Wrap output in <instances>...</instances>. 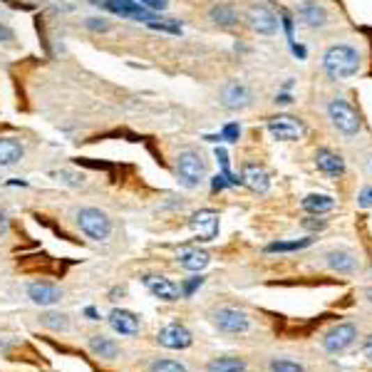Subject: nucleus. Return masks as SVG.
<instances>
[{"mask_svg": "<svg viewBox=\"0 0 372 372\" xmlns=\"http://www.w3.org/2000/svg\"><path fill=\"white\" fill-rule=\"evenodd\" d=\"M360 62H362V57L355 47L340 42V45H330L325 50V55H323V70L333 79H345V77L357 75Z\"/></svg>", "mask_w": 372, "mask_h": 372, "instance_id": "f257e3e1", "label": "nucleus"}, {"mask_svg": "<svg viewBox=\"0 0 372 372\" xmlns=\"http://www.w3.org/2000/svg\"><path fill=\"white\" fill-rule=\"evenodd\" d=\"M327 117L333 122V127L345 137H355L362 130V119L357 114V109L350 104L343 97H335L330 104H327Z\"/></svg>", "mask_w": 372, "mask_h": 372, "instance_id": "f03ea898", "label": "nucleus"}, {"mask_svg": "<svg viewBox=\"0 0 372 372\" xmlns=\"http://www.w3.org/2000/svg\"><path fill=\"white\" fill-rule=\"evenodd\" d=\"M77 226L79 231L92 241H107L112 236V219L95 206H85V209L77 211Z\"/></svg>", "mask_w": 372, "mask_h": 372, "instance_id": "7ed1b4c3", "label": "nucleus"}, {"mask_svg": "<svg viewBox=\"0 0 372 372\" xmlns=\"http://www.w3.org/2000/svg\"><path fill=\"white\" fill-rule=\"evenodd\" d=\"M176 174H179L181 184L194 189L206 179V159L194 149H184L176 157Z\"/></svg>", "mask_w": 372, "mask_h": 372, "instance_id": "20e7f679", "label": "nucleus"}, {"mask_svg": "<svg viewBox=\"0 0 372 372\" xmlns=\"http://www.w3.org/2000/svg\"><path fill=\"white\" fill-rule=\"evenodd\" d=\"M360 330H357L355 323H338L323 335V350H325L327 355H340L350 345L355 343Z\"/></svg>", "mask_w": 372, "mask_h": 372, "instance_id": "39448f33", "label": "nucleus"}, {"mask_svg": "<svg viewBox=\"0 0 372 372\" xmlns=\"http://www.w3.org/2000/svg\"><path fill=\"white\" fill-rule=\"evenodd\" d=\"M211 323L226 335H241L251 327V318L246 316V310L228 308V305L214 310V313H211Z\"/></svg>", "mask_w": 372, "mask_h": 372, "instance_id": "423d86ee", "label": "nucleus"}, {"mask_svg": "<svg viewBox=\"0 0 372 372\" xmlns=\"http://www.w3.org/2000/svg\"><path fill=\"white\" fill-rule=\"evenodd\" d=\"M97 6H102L104 10L114 13L119 17H130V20H137V23H154L157 15L152 10H147L144 6H139L137 0H92Z\"/></svg>", "mask_w": 372, "mask_h": 372, "instance_id": "0eeeda50", "label": "nucleus"}, {"mask_svg": "<svg viewBox=\"0 0 372 372\" xmlns=\"http://www.w3.org/2000/svg\"><path fill=\"white\" fill-rule=\"evenodd\" d=\"M157 343L162 345V348H169V350H186L194 345V335H192V330H186V327L179 325V323H171V325L159 330Z\"/></svg>", "mask_w": 372, "mask_h": 372, "instance_id": "6e6552de", "label": "nucleus"}, {"mask_svg": "<svg viewBox=\"0 0 372 372\" xmlns=\"http://www.w3.org/2000/svg\"><path fill=\"white\" fill-rule=\"evenodd\" d=\"M246 20H248V25H251V30L258 35H273L278 30L276 13L265 6H251L246 10Z\"/></svg>", "mask_w": 372, "mask_h": 372, "instance_id": "1a4fd4ad", "label": "nucleus"}, {"mask_svg": "<svg viewBox=\"0 0 372 372\" xmlns=\"http://www.w3.org/2000/svg\"><path fill=\"white\" fill-rule=\"evenodd\" d=\"M268 132L273 134V139L295 141V139H300V137H303L305 127L298 122V119L288 117V114H281V117L268 119Z\"/></svg>", "mask_w": 372, "mask_h": 372, "instance_id": "9d476101", "label": "nucleus"}, {"mask_svg": "<svg viewBox=\"0 0 372 372\" xmlns=\"http://www.w3.org/2000/svg\"><path fill=\"white\" fill-rule=\"evenodd\" d=\"M194 233H196L201 241H214L219 236V214L214 209H201L189 219Z\"/></svg>", "mask_w": 372, "mask_h": 372, "instance_id": "9b49d317", "label": "nucleus"}, {"mask_svg": "<svg viewBox=\"0 0 372 372\" xmlns=\"http://www.w3.org/2000/svg\"><path fill=\"white\" fill-rule=\"evenodd\" d=\"M323 258H325L327 268L335 273L350 276V273L357 271V256H355V251H350V248H330Z\"/></svg>", "mask_w": 372, "mask_h": 372, "instance_id": "f8f14e48", "label": "nucleus"}, {"mask_svg": "<svg viewBox=\"0 0 372 372\" xmlns=\"http://www.w3.org/2000/svg\"><path fill=\"white\" fill-rule=\"evenodd\" d=\"M141 281H144V286H147V290L154 295V298L166 300V303H174V300H179V295H181L179 286H176V283H171L169 278H164V276H144Z\"/></svg>", "mask_w": 372, "mask_h": 372, "instance_id": "ddd939ff", "label": "nucleus"}, {"mask_svg": "<svg viewBox=\"0 0 372 372\" xmlns=\"http://www.w3.org/2000/svg\"><path fill=\"white\" fill-rule=\"evenodd\" d=\"M109 325H112L114 333L124 335V338H132V335H137L141 330L139 318L132 310H122V308H114L109 313Z\"/></svg>", "mask_w": 372, "mask_h": 372, "instance_id": "4468645a", "label": "nucleus"}, {"mask_svg": "<svg viewBox=\"0 0 372 372\" xmlns=\"http://www.w3.org/2000/svg\"><path fill=\"white\" fill-rule=\"evenodd\" d=\"M28 298L33 300L35 305H55L62 300V290L52 283L45 281H35L28 286Z\"/></svg>", "mask_w": 372, "mask_h": 372, "instance_id": "2eb2a0df", "label": "nucleus"}, {"mask_svg": "<svg viewBox=\"0 0 372 372\" xmlns=\"http://www.w3.org/2000/svg\"><path fill=\"white\" fill-rule=\"evenodd\" d=\"M298 17L305 28H325L327 25V10L318 0H305V3H300Z\"/></svg>", "mask_w": 372, "mask_h": 372, "instance_id": "dca6fc26", "label": "nucleus"}, {"mask_svg": "<svg viewBox=\"0 0 372 372\" xmlns=\"http://www.w3.org/2000/svg\"><path fill=\"white\" fill-rule=\"evenodd\" d=\"M221 102H224V107H228V109H243L251 104V90H248L243 82H228V85L221 90Z\"/></svg>", "mask_w": 372, "mask_h": 372, "instance_id": "f3484780", "label": "nucleus"}, {"mask_svg": "<svg viewBox=\"0 0 372 372\" xmlns=\"http://www.w3.org/2000/svg\"><path fill=\"white\" fill-rule=\"evenodd\" d=\"M316 164H318V169L327 176H343L345 174V159L340 157L338 152H333V149H327V147H323L316 152Z\"/></svg>", "mask_w": 372, "mask_h": 372, "instance_id": "a211bd4d", "label": "nucleus"}, {"mask_svg": "<svg viewBox=\"0 0 372 372\" xmlns=\"http://www.w3.org/2000/svg\"><path fill=\"white\" fill-rule=\"evenodd\" d=\"M241 181L248 186V189H251V192H256V194H265V192H268V186H271V179H268V174H265L261 166H256V164H246V166H243Z\"/></svg>", "mask_w": 372, "mask_h": 372, "instance_id": "6ab92c4d", "label": "nucleus"}, {"mask_svg": "<svg viewBox=\"0 0 372 372\" xmlns=\"http://www.w3.org/2000/svg\"><path fill=\"white\" fill-rule=\"evenodd\" d=\"M209 20L214 25H219V28H236L241 15H238V10L231 3H219V6H214L209 10Z\"/></svg>", "mask_w": 372, "mask_h": 372, "instance_id": "aec40b11", "label": "nucleus"}, {"mask_svg": "<svg viewBox=\"0 0 372 372\" xmlns=\"http://www.w3.org/2000/svg\"><path fill=\"white\" fill-rule=\"evenodd\" d=\"M25 157V147L15 137H0V166H13Z\"/></svg>", "mask_w": 372, "mask_h": 372, "instance_id": "412c9836", "label": "nucleus"}, {"mask_svg": "<svg viewBox=\"0 0 372 372\" xmlns=\"http://www.w3.org/2000/svg\"><path fill=\"white\" fill-rule=\"evenodd\" d=\"M179 265L181 268H186V271H194V273H199V271H203L206 265H209V254L206 251H199V248H181L179 251Z\"/></svg>", "mask_w": 372, "mask_h": 372, "instance_id": "4be33fe9", "label": "nucleus"}, {"mask_svg": "<svg viewBox=\"0 0 372 372\" xmlns=\"http://www.w3.org/2000/svg\"><path fill=\"white\" fill-rule=\"evenodd\" d=\"M90 350L95 357H102V360H114L119 357V345L114 343L107 335H92L90 338Z\"/></svg>", "mask_w": 372, "mask_h": 372, "instance_id": "5701e85b", "label": "nucleus"}, {"mask_svg": "<svg viewBox=\"0 0 372 372\" xmlns=\"http://www.w3.org/2000/svg\"><path fill=\"white\" fill-rule=\"evenodd\" d=\"M303 209L308 211V214H327V211L335 209V199L327 196V194H308V196L303 199Z\"/></svg>", "mask_w": 372, "mask_h": 372, "instance_id": "b1692460", "label": "nucleus"}, {"mask_svg": "<svg viewBox=\"0 0 372 372\" xmlns=\"http://www.w3.org/2000/svg\"><path fill=\"white\" fill-rule=\"evenodd\" d=\"M248 365L241 357H214L206 365V372H246Z\"/></svg>", "mask_w": 372, "mask_h": 372, "instance_id": "393cba45", "label": "nucleus"}, {"mask_svg": "<svg viewBox=\"0 0 372 372\" xmlns=\"http://www.w3.org/2000/svg\"><path fill=\"white\" fill-rule=\"evenodd\" d=\"M313 243V236L295 238V241H276L265 246V254H290V251H303Z\"/></svg>", "mask_w": 372, "mask_h": 372, "instance_id": "a878e982", "label": "nucleus"}, {"mask_svg": "<svg viewBox=\"0 0 372 372\" xmlns=\"http://www.w3.org/2000/svg\"><path fill=\"white\" fill-rule=\"evenodd\" d=\"M268 370L271 372H308L300 362L288 360V357H271V360H268Z\"/></svg>", "mask_w": 372, "mask_h": 372, "instance_id": "bb28decb", "label": "nucleus"}, {"mask_svg": "<svg viewBox=\"0 0 372 372\" xmlns=\"http://www.w3.org/2000/svg\"><path fill=\"white\" fill-rule=\"evenodd\" d=\"M42 325L55 330V333H62V330L70 327V320H68V316H62V313H45V316H42Z\"/></svg>", "mask_w": 372, "mask_h": 372, "instance_id": "cd10ccee", "label": "nucleus"}, {"mask_svg": "<svg viewBox=\"0 0 372 372\" xmlns=\"http://www.w3.org/2000/svg\"><path fill=\"white\" fill-rule=\"evenodd\" d=\"M149 372H189V370L176 360H157L149 367Z\"/></svg>", "mask_w": 372, "mask_h": 372, "instance_id": "c85d7f7f", "label": "nucleus"}, {"mask_svg": "<svg viewBox=\"0 0 372 372\" xmlns=\"http://www.w3.org/2000/svg\"><path fill=\"white\" fill-rule=\"evenodd\" d=\"M203 281H206V278H203V276H196V278H192V281H186L184 286L179 288L181 295H184V298H192V295L196 293V288H201V286H203Z\"/></svg>", "mask_w": 372, "mask_h": 372, "instance_id": "c756f323", "label": "nucleus"}, {"mask_svg": "<svg viewBox=\"0 0 372 372\" xmlns=\"http://www.w3.org/2000/svg\"><path fill=\"white\" fill-rule=\"evenodd\" d=\"M238 137H241V127H238L236 122L226 124L224 132H221V139H226V141H238Z\"/></svg>", "mask_w": 372, "mask_h": 372, "instance_id": "7c9ffc66", "label": "nucleus"}, {"mask_svg": "<svg viewBox=\"0 0 372 372\" xmlns=\"http://www.w3.org/2000/svg\"><path fill=\"white\" fill-rule=\"evenodd\" d=\"M85 25L90 30H95V33H107V30L112 28V25H109L107 20H102V17H87Z\"/></svg>", "mask_w": 372, "mask_h": 372, "instance_id": "2f4dec72", "label": "nucleus"}, {"mask_svg": "<svg viewBox=\"0 0 372 372\" xmlns=\"http://www.w3.org/2000/svg\"><path fill=\"white\" fill-rule=\"evenodd\" d=\"M137 3L152 13H162V10H166V6H169V0H137Z\"/></svg>", "mask_w": 372, "mask_h": 372, "instance_id": "473e14b6", "label": "nucleus"}, {"mask_svg": "<svg viewBox=\"0 0 372 372\" xmlns=\"http://www.w3.org/2000/svg\"><path fill=\"white\" fill-rule=\"evenodd\" d=\"M57 179H62L65 184H70V186H82V184H85L82 174H72V171H57Z\"/></svg>", "mask_w": 372, "mask_h": 372, "instance_id": "72a5a7b5", "label": "nucleus"}, {"mask_svg": "<svg viewBox=\"0 0 372 372\" xmlns=\"http://www.w3.org/2000/svg\"><path fill=\"white\" fill-rule=\"evenodd\" d=\"M357 203H360L362 209H372V186H365L357 196Z\"/></svg>", "mask_w": 372, "mask_h": 372, "instance_id": "f704fd0d", "label": "nucleus"}, {"mask_svg": "<svg viewBox=\"0 0 372 372\" xmlns=\"http://www.w3.org/2000/svg\"><path fill=\"white\" fill-rule=\"evenodd\" d=\"M226 186H231V181L226 179L224 174H221V176H214V179H211V189H214V192H221V189H226Z\"/></svg>", "mask_w": 372, "mask_h": 372, "instance_id": "c9c22d12", "label": "nucleus"}, {"mask_svg": "<svg viewBox=\"0 0 372 372\" xmlns=\"http://www.w3.org/2000/svg\"><path fill=\"white\" fill-rule=\"evenodd\" d=\"M303 226L308 228V231H320V228H325V221H320V219H305L303 221Z\"/></svg>", "mask_w": 372, "mask_h": 372, "instance_id": "e433bc0d", "label": "nucleus"}, {"mask_svg": "<svg viewBox=\"0 0 372 372\" xmlns=\"http://www.w3.org/2000/svg\"><path fill=\"white\" fill-rule=\"evenodd\" d=\"M13 40H15V33L6 25H0V42H13Z\"/></svg>", "mask_w": 372, "mask_h": 372, "instance_id": "4c0bfd02", "label": "nucleus"}, {"mask_svg": "<svg viewBox=\"0 0 372 372\" xmlns=\"http://www.w3.org/2000/svg\"><path fill=\"white\" fill-rule=\"evenodd\" d=\"M362 355L372 362V335H370V338H365V343H362Z\"/></svg>", "mask_w": 372, "mask_h": 372, "instance_id": "58836bf2", "label": "nucleus"}, {"mask_svg": "<svg viewBox=\"0 0 372 372\" xmlns=\"http://www.w3.org/2000/svg\"><path fill=\"white\" fill-rule=\"evenodd\" d=\"M85 316L90 318V320H100V313H97V308H92V305L90 308H85Z\"/></svg>", "mask_w": 372, "mask_h": 372, "instance_id": "ea45409f", "label": "nucleus"}, {"mask_svg": "<svg viewBox=\"0 0 372 372\" xmlns=\"http://www.w3.org/2000/svg\"><path fill=\"white\" fill-rule=\"evenodd\" d=\"M276 102H278V104H290L293 100H290V95H278Z\"/></svg>", "mask_w": 372, "mask_h": 372, "instance_id": "a19ab883", "label": "nucleus"}]
</instances>
